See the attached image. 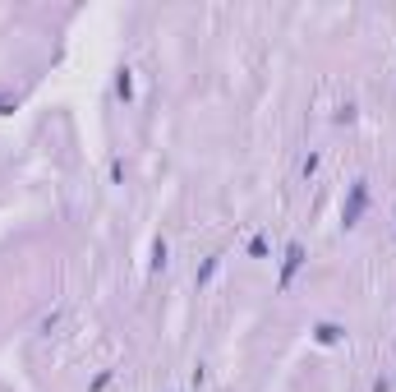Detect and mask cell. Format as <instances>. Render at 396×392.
I'll return each mask as SVG.
<instances>
[{"instance_id":"cell-7","label":"cell","mask_w":396,"mask_h":392,"mask_svg":"<svg viewBox=\"0 0 396 392\" xmlns=\"http://www.w3.org/2000/svg\"><path fill=\"white\" fill-rule=\"evenodd\" d=\"M249 254H253V258L267 254V240H263V235H253V240H249Z\"/></svg>"},{"instance_id":"cell-4","label":"cell","mask_w":396,"mask_h":392,"mask_svg":"<svg viewBox=\"0 0 396 392\" xmlns=\"http://www.w3.org/2000/svg\"><path fill=\"white\" fill-rule=\"evenodd\" d=\"M313 337H318V346H337V342H341V328H337V323H318V328H313Z\"/></svg>"},{"instance_id":"cell-6","label":"cell","mask_w":396,"mask_h":392,"mask_svg":"<svg viewBox=\"0 0 396 392\" xmlns=\"http://www.w3.org/2000/svg\"><path fill=\"white\" fill-rule=\"evenodd\" d=\"M217 263H221V258H208V263L198 268V286H203V281H212V272H217Z\"/></svg>"},{"instance_id":"cell-3","label":"cell","mask_w":396,"mask_h":392,"mask_svg":"<svg viewBox=\"0 0 396 392\" xmlns=\"http://www.w3.org/2000/svg\"><path fill=\"white\" fill-rule=\"evenodd\" d=\"M115 97H120V102H129L134 97V74H129V69H115Z\"/></svg>"},{"instance_id":"cell-5","label":"cell","mask_w":396,"mask_h":392,"mask_svg":"<svg viewBox=\"0 0 396 392\" xmlns=\"http://www.w3.org/2000/svg\"><path fill=\"white\" fill-rule=\"evenodd\" d=\"M166 268V240H157L153 245V272H162Z\"/></svg>"},{"instance_id":"cell-2","label":"cell","mask_w":396,"mask_h":392,"mask_svg":"<svg viewBox=\"0 0 396 392\" xmlns=\"http://www.w3.org/2000/svg\"><path fill=\"white\" fill-rule=\"evenodd\" d=\"M299 268H304V245H295V240H290V245H286V258H281V277H276V286L286 291L290 281H295Z\"/></svg>"},{"instance_id":"cell-1","label":"cell","mask_w":396,"mask_h":392,"mask_svg":"<svg viewBox=\"0 0 396 392\" xmlns=\"http://www.w3.org/2000/svg\"><path fill=\"white\" fill-rule=\"evenodd\" d=\"M364 208H369V180H355V185H351V194H346V208H341L346 231H351V226L364 217Z\"/></svg>"}]
</instances>
